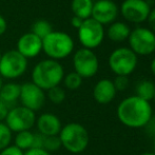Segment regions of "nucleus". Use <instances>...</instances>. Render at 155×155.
Instances as JSON below:
<instances>
[{
    "label": "nucleus",
    "instance_id": "2",
    "mask_svg": "<svg viewBox=\"0 0 155 155\" xmlns=\"http://www.w3.org/2000/svg\"><path fill=\"white\" fill-rule=\"evenodd\" d=\"M63 77L64 71L62 65L54 59L41 60L35 65L32 72V82L43 91L59 86Z\"/></svg>",
    "mask_w": 155,
    "mask_h": 155
},
{
    "label": "nucleus",
    "instance_id": "7",
    "mask_svg": "<svg viewBox=\"0 0 155 155\" xmlns=\"http://www.w3.org/2000/svg\"><path fill=\"white\" fill-rule=\"evenodd\" d=\"M36 124L35 112L25 108V107H15L10 109L5 118V124L12 132H22L30 131Z\"/></svg>",
    "mask_w": 155,
    "mask_h": 155
},
{
    "label": "nucleus",
    "instance_id": "31",
    "mask_svg": "<svg viewBox=\"0 0 155 155\" xmlns=\"http://www.w3.org/2000/svg\"><path fill=\"white\" fill-rule=\"evenodd\" d=\"M25 155H52V154L43 149H30L25 152Z\"/></svg>",
    "mask_w": 155,
    "mask_h": 155
},
{
    "label": "nucleus",
    "instance_id": "11",
    "mask_svg": "<svg viewBox=\"0 0 155 155\" xmlns=\"http://www.w3.org/2000/svg\"><path fill=\"white\" fill-rule=\"evenodd\" d=\"M22 107L33 111H38L45 106V94L42 89L37 87L33 82H25L20 88L19 96Z\"/></svg>",
    "mask_w": 155,
    "mask_h": 155
},
{
    "label": "nucleus",
    "instance_id": "22",
    "mask_svg": "<svg viewBox=\"0 0 155 155\" xmlns=\"http://www.w3.org/2000/svg\"><path fill=\"white\" fill-rule=\"evenodd\" d=\"M52 32H53V28H52L51 23L47 20H43V19L37 20L32 25V33L38 36L41 40H43Z\"/></svg>",
    "mask_w": 155,
    "mask_h": 155
},
{
    "label": "nucleus",
    "instance_id": "19",
    "mask_svg": "<svg viewBox=\"0 0 155 155\" xmlns=\"http://www.w3.org/2000/svg\"><path fill=\"white\" fill-rule=\"evenodd\" d=\"M93 4L92 0H72V11L75 16L86 20L92 14Z\"/></svg>",
    "mask_w": 155,
    "mask_h": 155
},
{
    "label": "nucleus",
    "instance_id": "39",
    "mask_svg": "<svg viewBox=\"0 0 155 155\" xmlns=\"http://www.w3.org/2000/svg\"><path fill=\"white\" fill-rule=\"evenodd\" d=\"M153 100H154V102H155V95H154V98H153Z\"/></svg>",
    "mask_w": 155,
    "mask_h": 155
},
{
    "label": "nucleus",
    "instance_id": "27",
    "mask_svg": "<svg viewBox=\"0 0 155 155\" xmlns=\"http://www.w3.org/2000/svg\"><path fill=\"white\" fill-rule=\"evenodd\" d=\"M116 91H124L128 88L129 86V79L128 76H116L113 81Z\"/></svg>",
    "mask_w": 155,
    "mask_h": 155
},
{
    "label": "nucleus",
    "instance_id": "34",
    "mask_svg": "<svg viewBox=\"0 0 155 155\" xmlns=\"http://www.w3.org/2000/svg\"><path fill=\"white\" fill-rule=\"evenodd\" d=\"M150 68H151V72L155 75V58L153 60H152V62H151V65H150Z\"/></svg>",
    "mask_w": 155,
    "mask_h": 155
},
{
    "label": "nucleus",
    "instance_id": "17",
    "mask_svg": "<svg viewBox=\"0 0 155 155\" xmlns=\"http://www.w3.org/2000/svg\"><path fill=\"white\" fill-rule=\"evenodd\" d=\"M20 88V84H14V82L3 84L1 91H0V100L3 101L10 108V106L14 104L19 99Z\"/></svg>",
    "mask_w": 155,
    "mask_h": 155
},
{
    "label": "nucleus",
    "instance_id": "38",
    "mask_svg": "<svg viewBox=\"0 0 155 155\" xmlns=\"http://www.w3.org/2000/svg\"><path fill=\"white\" fill-rule=\"evenodd\" d=\"M1 56H2V55H1V52H0V59H1Z\"/></svg>",
    "mask_w": 155,
    "mask_h": 155
},
{
    "label": "nucleus",
    "instance_id": "14",
    "mask_svg": "<svg viewBox=\"0 0 155 155\" xmlns=\"http://www.w3.org/2000/svg\"><path fill=\"white\" fill-rule=\"evenodd\" d=\"M41 50H42V40L32 32L22 35L17 42V51L27 59L37 56Z\"/></svg>",
    "mask_w": 155,
    "mask_h": 155
},
{
    "label": "nucleus",
    "instance_id": "1",
    "mask_svg": "<svg viewBox=\"0 0 155 155\" xmlns=\"http://www.w3.org/2000/svg\"><path fill=\"white\" fill-rule=\"evenodd\" d=\"M119 121L129 128H141L147 126L152 118L150 102L135 96H131L119 104L117 108Z\"/></svg>",
    "mask_w": 155,
    "mask_h": 155
},
{
    "label": "nucleus",
    "instance_id": "18",
    "mask_svg": "<svg viewBox=\"0 0 155 155\" xmlns=\"http://www.w3.org/2000/svg\"><path fill=\"white\" fill-rule=\"evenodd\" d=\"M130 28L124 22H114L110 25L108 30V37L115 42H121L129 38Z\"/></svg>",
    "mask_w": 155,
    "mask_h": 155
},
{
    "label": "nucleus",
    "instance_id": "28",
    "mask_svg": "<svg viewBox=\"0 0 155 155\" xmlns=\"http://www.w3.org/2000/svg\"><path fill=\"white\" fill-rule=\"evenodd\" d=\"M0 155H25V152L16 146H8L0 151Z\"/></svg>",
    "mask_w": 155,
    "mask_h": 155
},
{
    "label": "nucleus",
    "instance_id": "8",
    "mask_svg": "<svg viewBox=\"0 0 155 155\" xmlns=\"http://www.w3.org/2000/svg\"><path fill=\"white\" fill-rule=\"evenodd\" d=\"M129 45L135 54L150 55L155 51V33L147 28H137L129 35Z\"/></svg>",
    "mask_w": 155,
    "mask_h": 155
},
{
    "label": "nucleus",
    "instance_id": "9",
    "mask_svg": "<svg viewBox=\"0 0 155 155\" xmlns=\"http://www.w3.org/2000/svg\"><path fill=\"white\" fill-rule=\"evenodd\" d=\"M104 37V25L93 18L84 20L81 27L78 29V38L86 49H94L100 45Z\"/></svg>",
    "mask_w": 155,
    "mask_h": 155
},
{
    "label": "nucleus",
    "instance_id": "24",
    "mask_svg": "<svg viewBox=\"0 0 155 155\" xmlns=\"http://www.w3.org/2000/svg\"><path fill=\"white\" fill-rule=\"evenodd\" d=\"M12 141V131L5 124L0 123V151L11 146Z\"/></svg>",
    "mask_w": 155,
    "mask_h": 155
},
{
    "label": "nucleus",
    "instance_id": "37",
    "mask_svg": "<svg viewBox=\"0 0 155 155\" xmlns=\"http://www.w3.org/2000/svg\"><path fill=\"white\" fill-rule=\"evenodd\" d=\"M153 149H154V153H155V136L153 138Z\"/></svg>",
    "mask_w": 155,
    "mask_h": 155
},
{
    "label": "nucleus",
    "instance_id": "15",
    "mask_svg": "<svg viewBox=\"0 0 155 155\" xmlns=\"http://www.w3.org/2000/svg\"><path fill=\"white\" fill-rule=\"evenodd\" d=\"M37 129L43 136H57L61 131V121L56 115L51 113L41 114L36 119Z\"/></svg>",
    "mask_w": 155,
    "mask_h": 155
},
{
    "label": "nucleus",
    "instance_id": "35",
    "mask_svg": "<svg viewBox=\"0 0 155 155\" xmlns=\"http://www.w3.org/2000/svg\"><path fill=\"white\" fill-rule=\"evenodd\" d=\"M140 155H155V153L154 152H145V153H143Z\"/></svg>",
    "mask_w": 155,
    "mask_h": 155
},
{
    "label": "nucleus",
    "instance_id": "4",
    "mask_svg": "<svg viewBox=\"0 0 155 155\" xmlns=\"http://www.w3.org/2000/svg\"><path fill=\"white\" fill-rule=\"evenodd\" d=\"M74 49V41L64 32H52L42 40V50L51 59H62L69 56Z\"/></svg>",
    "mask_w": 155,
    "mask_h": 155
},
{
    "label": "nucleus",
    "instance_id": "16",
    "mask_svg": "<svg viewBox=\"0 0 155 155\" xmlns=\"http://www.w3.org/2000/svg\"><path fill=\"white\" fill-rule=\"evenodd\" d=\"M113 81L110 79H101L95 84L93 89V97L96 102L100 104H108L114 99L116 95Z\"/></svg>",
    "mask_w": 155,
    "mask_h": 155
},
{
    "label": "nucleus",
    "instance_id": "33",
    "mask_svg": "<svg viewBox=\"0 0 155 155\" xmlns=\"http://www.w3.org/2000/svg\"><path fill=\"white\" fill-rule=\"evenodd\" d=\"M6 21L5 19L2 17V15H0V35H2L4 32L6 31Z\"/></svg>",
    "mask_w": 155,
    "mask_h": 155
},
{
    "label": "nucleus",
    "instance_id": "29",
    "mask_svg": "<svg viewBox=\"0 0 155 155\" xmlns=\"http://www.w3.org/2000/svg\"><path fill=\"white\" fill-rule=\"evenodd\" d=\"M8 111H10V108L0 100V123H2V120H5Z\"/></svg>",
    "mask_w": 155,
    "mask_h": 155
},
{
    "label": "nucleus",
    "instance_id": "26",
    "mask_svg": "<svg viewBox=\"0 0 155 155\" xmlns=\"http://www.w3.org/2000/svg\"><path fill=\"white\" fill-rule=\"evenodd\" d=\"M61 147V141L59 136H45L43 139V147L42 149L48 152L57 151Z\"/></svg>",
    "mask_w": 155,
    "mask_h": 155
},
{
    "label": "nucleus",
    "instance_id": "3",
    "mask_svg": "<svg viewBox=\"0 0 155 155\" xmlns=\"http://www.w3.org/2000/svg\"><path fill=\"white\" fill-rule=\"evenodd\" d=\"M58 136L61 141V147L74 154L84 152L90 141L88 130L77 123H71L62 127Z\"/></svg>",
    "mask_w": 155,
    "mask_h": 155
},
{
    "label": "nucleus",
    "instance_id": "25",
    "mask_svg": "<svg viewBox=\"0 0 155 155\" xmlns=\"http://www.w3.org/2000/svg\"><path fill=\"white\" fill-rule=\"evenodd\" d=\"M48 98L54 104H60L65 99V92L59 86L48 90Z\"/></svg>",
    "mask_w": 155,
    "mask_h": 155
},
{
    "label": "nucleus",
    "instance_id": "30",
    "mask_svg": "<svg viewBox=\"0 0 155 155\" xmlns=\"http://www.w3.org/2000/svg\"><path fill=\"white\" fill-rule=\"evenodd\" d=\"M148 22H149V25H150V30L152 32H155V8L150 11V14L147 18Z\"/></svg>",
    "mask_w": 155,
    "mask_h": 155
},
{
    "label": "nucleus",
    "instance_id": "32",
    "mask_svg": "<svg viewBox=\"0 0 155 155\" xmlns=\"http://www.w3.org/2000/svg\"><path fill=\"white\" fill-rule=\"evenodd\" d=\"M71 22H72V25H73L74 28H76V29H79V28L81 27L82 22H84V19L79 18V17H77V16H74L73 18H72Z\"/></svg>",
    "mask_w": 155,
    "mask_h": 155
},
{
    "label": "nucleus",
    "instance_id": "12",
    "mask_svg": "<svg viewBox=\"0 0 155 155\" xmlns=\"http://www.w3.org/2000/svg\"><path fill=\"white\" fill-rule=\"evenodd\" d=\"M150 11V5L145 0H124L120 6L124 18L133 23H140L147 20Z\"/></svg>",
    "mask_w": 155,
    "mask_h": 155
},
{
    "label": "nucleus",
    "instance_id": "20",
    "mask_svg": "<svg viewBox=\"0 0 155 155\" xmlns=\"http://www.w3.org/2000/svg\"><path fill=\"white\" fill-rule=\"evenodd\" d=\"M155 95V84L150 80H143L136 87V96L146 101L153 100Z\"/></svg>",
    "mask_w": 155,
    "mask_h": 155
},
{
    "label": "nucleus",
    "instance_id": "13",
    "mask_svg": "<svg viewBox=\"0 0 155 155\" xmlns=\"http://www.w3.org/2000/svg\"><path fill=\"white\" fill-rule=\"evenodd\" d=\"M118 14V8L112 0H98L93 4L92 18L100 25L111 23L115 20Z\"/></svg>",
    "mask_w": 155,
    "mask_h": 155
},
{
    "label": "nucleus",
    "instance_id": "6",
    "mask_svg": "<svg viewBox=\"0 0 155 155\" xmlns=\"http://www.w3.org/2000/svg\"><path fill=\"white\" fill-rule=\"evenodd\" d=\"M28 67V60L17 50H11L4 53L0 59V74L10 79L21 76Z\"/></svg>",
    "mask_w": 155,
    "mask_h": 155
},
{
    "label": "nucleus",
    "instance_id": "23",
    "mask_svg": "<svg viewBox=\"0 0 155 155\" xmlns=\"http://www.w3.org/2000/svg\"><path fill=\"white\" fill-rule=\"evenodd\" d=\"M64 86L69 90H77L82 84V78L76 72H71L65 77H63Z\"/></svg>",
    "mask_w": 155,
    "mask_h": 155
},
{
    "label": "nucleus",
    "instance_id": "10",
    "mask_svg": "<svg viewBox=\"0 0 155 155\" xmlns=\"http://www.w3.org/2000/svg\"><path fill=\"white\" fill-rule=\"evenodd\" d=\"M73 65L75 72L81 78H90L96 75L99 68L98 58L92 50L80 49L73 57Z\"/></svg>",
    "mask_w": 155,
    "mask_h": 155
},
{
    "label": "nucleus",
    "instance_id": "21",
    "mask_svg": "<svg viewBox=\"0 0 155 155\" xmlns=\"http://www.w3.org/2000/svg\"><path fill=\"white\" fill-rule=\"evenodd\" d=\"M34 138H35V133L31 131H22V132H18L15 137V146L19 148L20 150H30L33 149V145H34Z\"/></svg>",
    "mask_w": 155,
    "mask_h": 155
},
{
    "label": "nucleus",
    "instance_id": "36",
    "mask_svg": "<svg viewBox=\"0 0 155 155\" xmlns=\"http://www.w3.org/2000/svg\"><path fill=\"white\" fill-rule=\"evenodd\" d=\"M2 86H3V82H2L1 76H0V91H1V89H2Z\"/></svg>",
    "mask_w": 155,
    "mask_h": 155
},
{
    "label": "nucleus",
    "instance_id": "5",
    "mask_svg": "<svg viewBox=\"0 0 155 155\" xmlns=\"http://www.w3.org/2000/svg\"><path fill=\"white\" fill-rule=\"evenodd\" d=\"M109 65L116 76H129L136 69L137 56L131 49L119 48L111 53Z\"/></svg>",
    "mask_w": 155,
    "mask_h": 155
}]
</instances>
